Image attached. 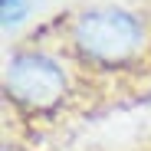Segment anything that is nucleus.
<instances>
[{"instance_id": "1", "label": "nucleus", "mask_w": 151, "mask_h": 151, "mask_svg": "<svg viewBox=\"0 0 151 151\" xmlns=\"http://www.w3.org/2000/svg\"><path fill=\"white\" fill-rule=\"evenodd\" d=\"M72 59L92 72H128L148 56L151 30L141 13L115 4H99L72 13L66 23Z\"/></svg>"}, {"instance_id": "2", "label": "nucleus", "mask_w": 151, "mask_h": 151, "mask_svg": "<svg viewBox=\"0 0 151 151\" xmlns=\"http://www.w3.org/2000/svg\"><path fill=\"white\" fill-rule=\"evenodd\" d=\"M4 95L30 118H49L72 99V72L63 56L40 46L10 53L4 66Z\"/></svg>"}, {"instance_id": "3", "label": "nucleus", "mask_w": 151, "mask_h": 151, "mask_svg": "<svg viewBox=\"0 0 151 151\" xmlns=\"http://www.w3.org/2000/svg\"><path fill=\"white\" fill-rule=\"evenodd\" d=\"M30 13V0H0V17H4V30H13L23 17Z\"/></svg>"}]
</instances>
